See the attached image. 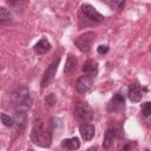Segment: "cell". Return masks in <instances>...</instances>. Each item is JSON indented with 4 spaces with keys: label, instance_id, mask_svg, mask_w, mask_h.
Instances as JSON below:
<instances>
[{
    "label": "cell",
    "instance_id": "6da1fadb",
    "mask_svg": "<svg viewBox=\"0 0 151 151\" xmlns=\"http://www.w3.org/2000/svg\"><path fill=\"white\" fill-rule=\"evenodd\" d=\"M12 104L17 110H25L28 111L32 104V98L29 94L28 88L26 87H18L11 96Z\"/></svg>",
    "mask_w": 151,
    "mask_h": 151
},
{
    "label": "cell",
    "instance_id": "603a6c76",
    "mask_svg": "<svg viewBox=\"0 0 151 151\" xmlns=\"http://www.w3.org/2000/svg\"><path fill=\"white\" fill-rule=\"evenodd\" d=\"M150 48H151V45H150Z\"/></svg>",
    "mask_w": 151,
    "mask_h": 151
},
{
    "label": "cell",
    "instance_id": "ac0fdd59",
    "mask_svg": "<svg viewBox=\"0 0 151 151\" xmlns=\"http://www.w3.org/2000/svg\"><path fill=\"white\" fill-rule=\"evenodd\" d=\"M1 122L6 127H12L14 124V119L6 113H1Z\"/></svg>",
    "mask_w": 151,
    "mask_h": 151
},
{
    "label": "cell",
    "instance_id": "2e32d148",
    "mask_svg": "<svg viewBox=\"0 0 151 151\" xmlns=\"http://www.w3.org/2000/svg\"><path fill=\"white\" fill-rule=\"evenodd\" d=\"M113 138H116V134L113 132V130L111 127H109L104 134V142H103V147L104 149H109L113 142Z\"/></svg>",
    "mask_w": 151,
    "mask_h": 151
},
{
    "label": "cell",
    "instance_id": "9c48e42d",
    "mask_svg": "<svg viewBox=\"0 0 151 151\" xmlns=\"http://www.w3.org/2000/svg\"><path fill=\"white\" fill-rule=\"evenodd\" d=\"M124 104H125L124 96L122 93H116L112 97V99H111V101L109 104V109L111 111H118V110H120V109L124 107Z\"/></svg>",
    "mask_w": 151,
    "mask_h": 151
},
{
    "label": "cell",
    "instance_id": "d6986e66",
    "mask_svg": "<svg viewBox=\"0 0 151 151\" xmlns=\"http://www.w3.org/2000/svg\"><path fill=\"white\" fill-rule=\"evenodd\" d=\"M107 2H109V5H110L112 8H114V9H120V8L124 6L125 0H107Z\"/></svg>",
    "mask_w": 151,
    "mask_h": 151
},
{
    "label": "cell",
    "instance_id": "52a82bcc",
    "mask_svg": "<svg viewBox=\"0 0 151 151\" xmlns=\"http://www.w3.org/2000/svg\"><path fill=\"white\" fill-rule=\"evenodd\" d=\"M93 85V80H92V77L90 76H81L80 78H78L77 83H76V90L77 92L84 94V93H87L91 87Z\"/></svg>",
    "mask_w": 151,
    "mask_h": 151
},
{
    "label": "cell",
    "instance_id": "7402d4cb",
    "mask_svg": "<svg viewBox=\"0 0 151 151\" xmlns=\"http://www.w3.org/2000/svg\"><path fill=\"white\" fill-rule=\"evenodd\" d=\"M97 51H98L99 54H105V53H107V51H109V46H107V45H100V46L97 48Z\"/></svg>",
    "mask_w": 151,
    "mask_h": 151
},
{
    "label": "cell",
    "instance_id": "7a4b0ae2",
    "mask_svg": "<svg viewBox=\"0 0 151 151\" xmlns=\"http://www.w3.org/2000/svg\"><path fill=\"white\" fill-rule=\"evenodd\" d=\"M32 140L42 147H48L52 143V136L51 132L48 130L44 129V125L41 122H35L32 129V133H31Z\"/></svg>",
    "mask_w": 151,
    "mask_h": 151
},
{
    "label": "cell",
    "instance_id": "ffe728a7",
    "mask_svg": "<svg viewBox=\"0 0 151 151\" xmlns=\"http://www.w3.org/2000/svg\"><path fill=\"white\" fill-rule=\"evenodd\" d=\"M142 113L144 117H149L151 114V101H146L142 105Z\"/></svg>",
    "mask_w": 151,
    "mask_h": 151
},
{
    "label": "cell",
    "instance_id": "7c38bea8",
    "mask_svg": "<svg viewBox=\"0 0 151 151\" xmlns=\"http://www.w3.org/2000/svg\"><path fill=\"white\" fill-rule=\"evenodd\" d=\"M127 94H129V99H130L131 101H133V103L140 101V99H142V97H143L140 87H139L138 85H136V84H133V85H131V86L129 87V93H127Z\"/></svg>",
    "mask_w": 151,
    "mask_h": 151
},
{
    "label": "cell",
    "instance_id": "44dd1931",
    "mask_svg": "<svg viewBox=\"0 0 151 151\" xmlns=\"http://www.w3.org/2000/svg\"><path fill=\"white\" fill-rule=\"evenodd\" d=\"M45 101H46V105L52 106V105L55 103V97H54V94H53V93H50V94L45 98Z\"/></svg>",
    "mask_w": 151,
    "mask_h": 151
},
{
    "label": "cell",
    "instance_id": "ba28073f",
    "mask_svg": "<svg viewBox=\"0 0 151 151\" xmlns=\"http://www.w3.org/2000/svg\"><path fill=\"white\" fill-rule=\"evenodd\" d=\"M79 132H80L81 138H83L84 140L88 142V140H91V139L93 138L94 132H96V129H94V125H92V124L85 122L84 124L80 125V127H79Z\"/></svg>",
    "mask_w": 151,
    "mask_h": 151
},
{
    "label": "cell",
    "instance_id": "4fadbf2b",
    "mask_svg": "<svg viewBox=\"0 0 151 151\" xmlns=\"http://www.w3.org/2000/svg\"><path fill=\"white\" fill-rule=\"evenodd\" d=\"M77 58L73 54H68L66 63H65V67H64V72L65 74H72L74 72V70L77 68Z\"/></svg>",
    "mask_w": 151,
    "mask_h": 151
},
{
    "label": "cell",
    "instance_id": "8fae6325",
    "mask_svg": "<svg viewBox=\"0 0 151 151\" xmlns=\"http://www.w3.org/2000/svg\"><path fill=\"white\" fill-rule=\"evenodd\" d=\"M83 71L85 72V74H87L92 78L96 77L98 73V63L96 60H87L83 65Z\"/></svg>",
    "mask_w": 151,
    "mask_h": 151
},
{
    "label": "cell",
    "instance_id": "9a60e30c",
    "mask_svg": "<svg viewBox=\"0 0 151 151\" xmlns=\"http://www.w3.org/2000/svg\"><path fill=\"white\" fill-rule=\"evenodd\" d=\"M80 146V142L77 137H73V138H67V139H64L61 142V147L63 149H67V150H77L79 149Z\"/></svg>",
    "mask_w": 151,
    "mask_h": 151
},
{
    "label": "cell",
    "instance_id": "30bf717a",
    "mask_svg": "<svg viewBox=\"0 0 151 151\" xmlns=\"http://www.w3.org/2000/svg\"><path fill=\"white\" fill-rule=\"evenodd\" d=\"M13 119H14V123L17 124L18 127H25L26 123H27V111L14 109Z\"/></svg>",
    "mask_w": 151,
    "mask_h": 151
},
{
    "label": "cell",
    "instance_id": "8992f818",
    "mask_svg": "<svg viewBox=\"0 0 151 151\" xmlns=\"http://www.w3.org/2000/svg\"><path fill=\"white\" fill-rule=\"evenodd\" d=\"M81 11L83 13L85 14V17L87 19H90L91 21H94V22H101L104 20V17L93 7L91 6L90 4H84L81 6Z\"/></svg>",
    "mask_w": 151,
    "mask_h": 151
},
{
    "label": "cell",
    "instance_id": "277c9868",
    "mask_svg": "<svg viewBox=\"0 0 151 151\" xmlns=\"http://www.w3.org/2000/svg\"><path fill=\"white\" fill-rule=\"evenodd\" d=\"M76 114L78 116V118L83 122H90L93 118V111L92 107L86 103V101H79L76 105V110H74Z\"/></svg>",
    "mask_w": 151,
    "mask_h": 151
},
{
    "label": "cell",
    "instance_id": "5b68a950",
    "mask_svg": "<svg viewBox=\"0 0 151 151\" xmlns=\"http://www.w3.org/2000/svg\"><path fill=\"white\" fill-rule=\"evenodd\" d=\"M59 63H60V58L54 59V60L50 64V66L47 67V70L45 71V73H44V76H42V79H41V87H42V88L46 87V86L53 80V78H54V76H55V73H57Z\"/></svg>",
    "mask_w": 151,
    "mask_h": 151
},
{
    "label": "cell",
    "instance_id": "3957f363",
    "mask_svg": "<svg viewBox=\"0 0 151 151\" xmlns=\"http://www.w3.org/2000/svg\"><path fill=\"white\" fill-rule=\"evenodd\" d=\"M94 38H96V34H94L93 32H86V33L79 35V37L74 40V44H76V46L79 48V51L86 53V52L90 51L91 45H92Z\"/></svg>",
    "mask_w": 151,
    "mask_h": 151
},
{
    "label": "cell",
    "instance_id": "e0dca14e",
    "mask_svg": "<svg viewBox=\"0 0 151 151\" xmlns=\"http://www.w3.org/2000/svg\"><path fill=\"white\" fill-rule=\"evenodd\" d=\"M11 20H12L11 12L5 7H0V21L4 24V22H7V21H11Z\"/></svg>",
    "mask_w": 151,
    "mask_h": 151
},
{
    "label": "cell",
    "instance_id": "5bb4252c",
    "mask_svg": "<svg viewBox=\"0 0 151 151\" xmlns=\"http://www.w3.org/2000/svg\"><path fill=\"white\" fill-rule=\"evenodd\" d=\"M50 50H51V44H50V41L47 39H40L34 46V51L38 54H45Z\"/></svg>",
    "mask_w": 151,
    "mask_h": 151
}]
</instances>
